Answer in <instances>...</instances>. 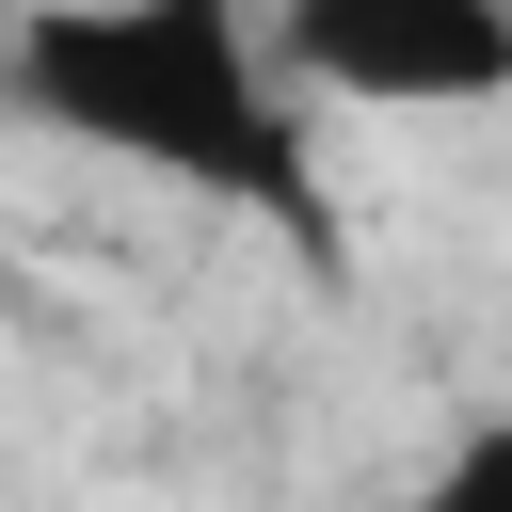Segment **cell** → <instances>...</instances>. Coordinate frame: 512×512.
Masks as SVG:
<instances>
[{"label":"cell","instance_id":"cell-1","mask_svg":"<svg viewBox=\"0 0 512 512\" xmlns=\"http://www.w3.org/2000/svg\"><path fill=\"white\" fill-rule=\"evenodd\" d=\"M0 96L192 208H240L272 224L304 272H336V176H320V128L304 96L272 80L256 16L240 0H48L0 32Z\"/></svg>","mask_w":512,"mask_h":512},{"label":"cell","instance_id":"cell-2","mask_svg":"<svg viewBox=\"0 0 512 512\" xmlns=\"http://www.w3.org/2000/svg\"><path fill=\"white\" fill-rule=\"evenodd\" d=\"M304 112H480L512 96V0H288L256 16Z\"/></svg>","mask_w":512,"mask_h":512},{"label":"cell","instance_id":"cell-3","mask_svg":"<svg viewBox=\"0 0 512 512\" xmlns=\"http://www.w3.org/2000/svg\"><path fill=\"white\" fill-rule=\"evenodd\" d=\"M400 512H512V416H480V432H464V448H448Z\"/></svg>","mask_w":512,"mask_h":512}]
</instances>
